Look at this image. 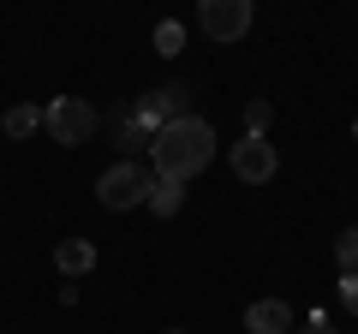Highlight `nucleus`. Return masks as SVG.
I'll list each match as a JSON object with an SVG mask.
<instances>
[{"label": "nucleus", "mask_w": 358, "mask_h": 334, "mask_svg": "<svg viewBox=\"0 0 358 334\" xmlns=\"http://www.w3.org/2000/svg\"><path fill=\"white\" fill-rule=\"evenodd\" d=\"M299 334H334V328H329V317H310V322H305Z\"/></svg>", "instance_id": "nucleus-16"}, {"label": "nucleus", "mask_w": 358, "mask_h": 334, "mask_svg": "<svg viewBox=\"0 0 358 334\" xmlns=\"http://www.w3.org/2000/svg\"><path fill=\"white\" fill-rule=\"evenodd\" d=\"M150 185H155V173L143 161H114L102 180H96V197H102V209H131V203L150 197Z\"/></svg>", "instance_id": "nucleus-3"}, {"label": "nucleus", "mask_w": 358, "mask_h": 334, "mask_svg": "<svg viewBox=\"0 0 358 334\" xmlns=\"http://www.w3.org/2000/svg\"><path fill=\"white\" fill-rule=\"evenodd\" d=\"M143 203H150L155 215H179V203H185V185H179V180H155Z\"/></svg>", "instance_id": "nucleus-9"}, {"label": "nucleus", "mask_w": 358, "mask_h": 334, "mask_svg": "<svg viewBox=\"0 0 358 334\" xmlns=\"http://www.w3.org/2000/svg\"><path fill=\"white\" fill-rule=\"evenodd\" d=\"M275 143L268 138H251V131H245L239 143H233V173H239V180H251V185H263V180H275Z\"/></svg>", "instance_id": "nucleus-6"}, {"label": "nucleus", "mask_w": 358, "mask_h": 334, "mask_svg": "<svg viewBox=\"0 0 358 334\" xmlns=\"http://www.w3.org/2000/svg\"><path fill=\"white\" fill-rule=\"evenodd\" d=\"M251 0H197V24H203L209 42H239L251 36Z\"/></svg>", "instance_id": "nucleus-4"}, {"label": "nucleus", "mask_w": 358, "mask_h": 334, "mask_svg": "<svg viewBox=\"0 0 358 334\" xmlns=\"http://www.w3.org/2000/svg\"><path fill=\"white\" fill-rule=\"evenodd\" d=\"M54 263H60V275H90V269H96V245H90V239H60Z\"/></svg>", "instance_id": "nucleus-8"}, {"label": "nucleus", "mask_w": 358, "mask_h": 334, "mask_svg": "<svg viewBox=\"0 0 358 334\" xmlns=\"http://www.w3.org/2000/svg\"><path fill=\"white\" fill-rule=\"evenodd\" d=\"M341 305L358 317V275H341Z\"/></svg>", "instance_id": "nucleus-15"}, {"label": "nucleus", "mask_w": 358, "mask_h": 334, "mask_svg": "<svg viewBox=\"0 0 358 334\" xmlns=\"http://www.w3.org/2000/svg\"><path fill=\"white\" fill-rule=\"evenodd\" d=\"M179 114H192V90L185 84H167V90H150V96H138V108H131V119H138L143 131H162L167 119H179Z\"/></svg>", "instance_id": "nucleus-5"}, {"label": "nucleus", "mask_w": 358, "mask_h": 334, "mask_svg": "<svg viewBox=\"0 0 358 334\" xmlns=\"http://www.w3.org/2000/svg\"><path fill=\"white\" fill-rule=\"evenodd\" d=\"M114 138H120V150H126V161H131L138 150H150V131H143L131 114H120V119H114Z\"/></svg>", "instance_id": "nucleus-11"}, {"label": "nucleus", "mask_w": 358, "mask_h": 334, "mask_svg": "<svg viewBox=\"0 0 358 334\" xmlns=\"http://www.w3.org/2000/svg\"><path fill=\"white\" fill-rule=\"evenodd\" d=\"M0 126H6V138H30V131L42 126V108L18 102V108H6V114H0Z\"/></svg>", "instance_id": "nucleus-10"}, {"label": "nucleus", "mask_w": 358, "mask_h": 334, "mask_svg": "<svg viewBox=\"0 0 358 334\" xmlns=\"http://www.w3.org/2000/svg\"><path fill=\"white\" fill-rule=\"evenodd\" d=\"M42 126H48V138H54V143L78 150V143H90L96 131H102V108L84 102V96H54V102L42 108Z\"/></svg>", "instance_id": "nucleus-2"}, {"label": "nucleus", "mask_w": 358, "mask_h": 334, "mask_svg": "<svg viewBox=\"0 0 358 334\" xmlns=\"http://www.w3.org/2000/svg\"><path fill=\"white\" fill-rule=\"evenodd\" d=\"M268 119H275V108H268V102H251V108H245V131H251V138H263Z\"/></svg>", "instance_id": "nucleus-13"}, {"label": "nucleus", "mask_w": 358, "mask_h": 334, "mask_svg": "<svg viewBox=\"0 0 358 334\" xmlns=\"http://www.w3.org/2000/svg\"><path fill=\"white\" fill-rule=\"evenodd\" d=\"M245 328H251V334H293V305H281V298H257V305L245 310Z\"/></svg>", "instance_id": "nucleus-7"}, {"label": "nucleus", "mask_w": 358, "mask_h": 334, "mask_svg": "<svg viewBox=\"0 0 358 334\" xmlns=\"http://www.w3.org/2000/svg\"><path fill=\"white\" fill-rule=\"evenodd\" d=\"M150 155H155V180H192V173H203L209 161H215V126L197 114H179L167 119L162 131L150 138Z\"/></svg>", "instance_id": "nucleus-1"}, {"label": "nucleus", "mask_w": 358, "mask_h": 334, "mask_svg": "<svg viewBox=\"0 0 358 334\" xmlns=\"http://www.w3.org/2000/svg\"><path fill=\"white\" fill-rule=\"evenodd\" d=\"M334 263H341V275H358V227H346L334 239Z\"/></svg>", "instance_id": "nucleus-12"}, {"label": "nucleus", "mask_w": 358, "mask_h": 334, "mask_svg": "<svg viewBox=\"0 0 358 334\" xmlns=\"http://www.w3.org/2000/svg\"><path fill=\"white\" fill-rule=\"evenodd\" d=\"M167 334H185V328H167Z\"/></svg>", "instance_id": "nucleus-17"}, {"label": "nucleus", "mask_w": 358, "mask_h": 334, "mask_svg": "<svg viewBox=\"0 0 358 334\" xmlns=\"http://www.w3.org/2000/svg\"><path fill=\"white\" fill-rule=\"evenodd\" d=\"M352 138H358V119H352Z\"/></svg>", "instance_id": "nucleus-18"}, {"label": "nucleus", "mask_w": 358, "mask_h": 334, "mask_svg": "<svg viewBox=\"0 0 358 334\" xmlns=\"http://www.w3.org/2000/svg\"><path fill=\"white\" fill-rule=\"evenodd\" d=\"M179 42H185V30H179V24H162V30H155V54H179Z\"/></svg>", "instance_id": "nucleus-14"}]
</instances>
